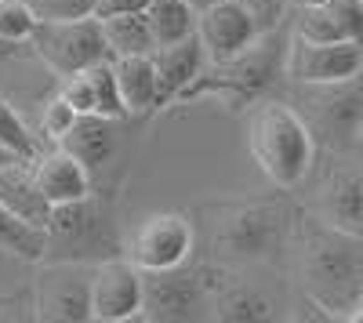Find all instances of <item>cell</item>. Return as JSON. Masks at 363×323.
Returning <instances> with one entry per match:
<instances>
[{"instance_id":"1","label":"cell","mask_w":363,"mask_h":323,"mask_svg":"<svg viewBox=\"0 0 363 323\" xmlns=\"http://www.w3.org/2000/svg\"><path fill=\"white\" fill-rule=\"evenodd\" d=\"M301 215L306 208H298L287 189L255 200L215 203L207 208V261L222 269L280 266V258L294 247Z\"/></svg>"},{"instance_id":"2","label":"cell","mask_w":363,"mask_h":323,"mask_svg":"<svg viewBox=\"0 0 363 323\" xmlns=\"http://www.w3.org/2000/svg\"><path fill=\"white\" fill-rule=\"evenodd\" d=\"M291 251L301 295L330 319H352L363 305V237L306 211Z\"/></svg>"},{"instance_id":"3","label":"cell","mask_w":363,"mask_h":323,"mask_svg":"<svg viewBox=\"0 0 363 323\" xmlns=\"http://www.w3.org/2000/svg\"><path fill=\"white\" fill-rule=\"evenodd\" d=\"M287 51H291V18L277 29L258 33L251 47L225 58V62H207L203 73L174 98V106H186L196 98H215L233 113H244L262 98H272L287 84Z\"/></svg>"},{"instance_id":"4","label":"cell","mask_w":363,"mask_h":323,"mask_svg":"<svg viewBox=\"0 0 363 323\" xmlns=\"http://www.w3.org/2000/svg\"><path fill=\"white\" fill-rule=\"evenodd\" d=\"M247 149L258 171L269 178V186L287 189V193L306 186L320 160V145L313 131L306 128V120L284 95H272L251 106Z\"/></svg>"},{"instance_id":"5","label":"cell","mask_w":363,"mask_h":323,"mask_svg":"<svg viewBox=\"0 0 363 323\" xmlns=\"http://www.w3.org/2000/svg\"><path fill=\"white\" fill-rule=\"evenodd\" d=\"M313 131L320 153L349 157L363 131V69L327 84H284L280 91Z\"/></svg>"},{"instance_id":"6","label":"cell","mask_w":363,"mask_h":323,"mask_svg":"<svg viewBox=\"0 0 363 323\" xmlns=\"http://www.w3.org/2000/svg\"><path fill=\"white\" fill-rule=\"evenodd\" d=\"M113 254H124V237L116 225L113 196L91 189L77 203L51 208L48 222V254L44 258H77V261H106Z\"/></svg>"},{"instance_id":"7","label":"cell","mask_w":363,"mask_h":323,"mask_svg":"<svg viewBox=\"0 0 363 323\" xmlns=\"http://www.w3.org/2000/svg\"><path fill=\"white\" fill-rule=\"evenodd\" d=\"M215 261H182L174 269L145 273V302L142 319L153 323H189L215 319Z\"/></svg>"},{"instance_id":"8","label":"cell","mask_w":363,"mask_h":323,"mask_svg":"<svg viewBox=\"0 0 363 323\" xmlns=\"http://www.w3.org/2000/svg\"><path fill=\"white\" fill-rule=\"evenodd\" d=\"M29 47L37 51L40 62L62 80L84 69H95L99 62L109 58L102 18L84 15V18H66V22H37Z\"/></svg>"},{"instance_id":"9","label":"cell","mask_w":363,"mask_h":323,"mask_svg":"<svg viewBox=\"0 0 363 323\" xmlns=\"http://www.w3.org/2000/svg\"><path fill=\"white\" fill-rule=\"evenodd\" d=\"M95 261L44 258L33 280V316L44 323H87Z\"/></svg>"},{"instance_id":"10","label":"cell","mask_w":363,"mask_h":323,"mask_svg":"<svg viewBox=\"0 0 363 323\" xmlns=\"http://www.w3.org/2000/svg\"><path fill=\"white\" fill-rule=\"evenodd\" d=\"M193 254H196V225L182 211H153L124 237V258H131L142 273L174 269Z\"/></svg>"},{"instance_id":"11","label":"cell","mask_w":363,"mask_h":323,"mask_svg":"<svg viewBox=\"0 0 363 323\" xmlns=\"http://www.w3.org/2000/svg\"><path fill=\"white\" fill-rule=\"evenodd\" d=\"M258 266L247 269H222L215 280V319L229 323H269L287 319L294 302L287 298V287L280 290L277 280H258Z\"/></svg>"},{"instance_id":"12","label":"cell","mask_w":363,"mask_h":323,"mask_svg":"<svg viewBox=\"0 0 363 323\" xmlns=\"http://www.w3.org/2000/svg\"><path fill=\"white\" fill-rule=\"evenodd\" d=\"M313 174H316V167H313ZM306 211L363 237V164H356L352 157H330V164L316 174V186H313Z\"/></svg>"},{"instance_id":"13","label":"cell","mask_w":363,"mask_h":323,"mask_svg":"<svg viewBox=\"0 0 363 323\" xmlns=\"http://www.w3.org/2000/svg\"><path fill=\"white\" fill-rule=\"evenodd\" d=\"M145 273L131 258L113 254L95 266L91 280V319L95 323H131L142 319Z\"/></svg>"},{"instance_id":"14","label":"cell","mask_w":363,"mask_h":323,"mask_svg":"<svg viewBox=\"0 0 363 323\" xmlns=\"http://www.w3.org/2000/svg\"><path fill=\"white\" fill-rule=\"evenodd\" d=\"M359 69H363L359 40H301L291 33V51H287V80L291 84L345 80Z\"/></svg>"},{"instance_id":"15","label":"cell","mask_w":363,"mask_h":323,"mask_svg":"<svg viewBox=\"0 0 363 323\" xmlns=\"http://www.w3.org/2000/svg\"><path fill=\"white\" fill-rule=\"evenodd\" d=\"M258 22L244 0H218L196 11V37L207 51V62H225L258 40Z\"/></svg>"},{"instance_id":"16","label":"cell","mask_w":363,"mask_h":323,"mask_svg":"<svg viewBox=\"0 0 363 323\" xmlns=\"http://www.w3.org/2000/svg\"><path fill=\"white\" fill-rule=\"evenodd\" d=\"M291 33L301 40L363 44V0H320V4L291 8Z\"/></svg>"},{"instance_id":"17","label":"cell","mask_w":363,"mask_h":323,"mask_svg":"<svg viewBox=\"0 0 363 323\" xmlns=\"http://www.w3.org/2000/svg\"><path fill=\"white\" fill-rule=\"evenodd\" d=\"M33 171H37V186L48 196L51 208L77 203L95 189V174L87 171V164H80L69 149H62V145H48V149L33 160Z\"/></svg>"},{"instance_id":"18","label":"cell","mask_w":363,"mask_h":323,"mask_svg":"<svg viewBox=\"0 0 363 323\" xmlns=\"http://www.w3.org/2000/svg\"><path fill=\"white\" fill-rule=\"evenodd\" d=\"M153 66H157V76H160V109H167L203 73L207 51H203L200 37H186V40H178V44L157 47L153 51Z\"/></svg>"},{"instance_id":"19","label":"cell","mask_w":363,"mask_h":323,"mask_svg":"<svg viewBox=\"0 0 363 323\" xmlns=\"http://www.w3.org/2000/svg\"><path fill=\"white\" fill-rule=\"evenodd\" d=\"M116 128H120V120H109V116H99V113H84V116H77V124L58 145L69 149L80 164H87V171L99 178L116 157Z\"/></svg>"},{"instance_id":"20","label":"cell","mask_w":363,"mask_h":323,"mask_svg":"<svg viewBox=\"0 0 363 323\" xmlns=\"http://www.w3.org/2000/svg\"><path fill=\"white\" fill-rule=\"evenodd\" d=\"M0 203H4L8 211H15L18 218L48 229L51 203H48V196L37 186L33 160H11V164L0 167Z\"/></svg>"},{"instance_id":"21","label":"cell","mask_w":363,"mask_h":323,"mask_svg":"<svg viewBox=\"0 0 363 323\" xmlns=\"http://www.w3.org/2000/svg\"><path fill=\"white\" fill-rule=\"evenodd\" d=\"M120 98L128 106V116H145L160 109V76L153 66V55H135V58H113Z\"/></svg>"},{"instance_id":"22","label":"cell","mask_w":363,"mask_h":323,"mask_svg":"<svg viewBox=\"0 0 363 323\" xmlns=\"http://www.w3.org/2000/svg\"><path fill=\"white\" fill-rule=\"evenodd\" d=\"M109 58H135V55H153L157 37L149 26L145 11H116V15H99Z\"/></svg>"},{"instance_id":"23","label":"cell","mask_w":363,"mask_h":323,"mask_svg":"<svg viewBox=\"0 0 363 323\" xmlns=\"http://www.w3.org/2000/svg\"><path fill=\"white\" fill-rule=\"evenodd\" d=\"M145 18L153 26L157 47L196 37V4L193 0H149Z\"/></svg>"},{"instance_id":"24","label":"cell","mask_w":363,"mask_h":323,"mask_svg":"<svg viewBox=\"0 0 363 323\" xmlns=\"http://www.w3.org/2000/svg\"><path fill=\"white\" fill-rule=\"evenodd\" d=\"M0 251H8L22 261H44L48 254V229L18 218L0 203Z\"/></svg>"},{"instance_id":"25","label":"cell","mask_w":363,"mask_h":323,"mask_svg":"<svg viewBox=\"0 0 363 323\" xmlns=\"http://www.w3.org/2000/svg\"><path fill=\"white\" fill-rule=\"evenodd\" d=\"M0 142H4L11 153H18L22 160H37L48 149V145L40 142V135H37V128H29L22 120V113L4 95H0Z\"/></svg>"},{"instance_id":"26","label":"cell","mask_w":363,"mask_h":323,"mask_svg":"<svg viewBox=\"0 0 363 323\" xmlns=\"http://www.w3.org/2000/svg\"><path fill=\"white\" fill-rule=\"evenodd\" d=\"M91 73V87H95V113L99 116H109V120H128V106L120 98V84H116V66L113 58L99 62Z\"/></svg>"},{"instance_id":"27","label":"cell","mask_w":363,"mask_h":323,"mask_svg":"<svg viewBox=\"0 0 363 323\" xmlns=\"http://www.w3.org/2000/svg\"><path fill=\"white\" fill-rule=\"evenodd\" d=\"M77 116H80V113L55 91V95L40 106V120H37V135H40V142H44V145H58V142L69 135V128L77 124Z\"/></svg>"},{"instance_id":"28","label":"cell","mask_w":363,"mask_h":323,"mask_svg":"<svg viewBox=\"0 0 363 323\" xmlns=\"http://www.w3.org/2000/svg\"><path fill=\"white\" fill-rule=\"evenodd\" d=\"M37 22L26 0H0V44H29Z\"/></svg>"},{"instance_id":"29","label":"cell","mask_w":363,"mask_h":323,"mask_svg":"<svg viewBox=\"0 0 363 323\" xmlns=\"http://www.w3.org/2000/svg\"><path fill=\"white\" fill-rule=\"evenodd\" d=\"M26 4L40 22H66V18L99 15V0H26Z\"/></svg>"},{"instance_id":"30","label":"cell","mask_w":363,"mask_h":323,"mask_svg":"<svg viewBox=\"0 0 363 323\" xmlns=\"http://www.w3.org/2000/svg\"><path fill=\"white\" fill-rule=\"evenodd\" d=\"M244 4L251 8L258 29L265 33V29H277L280 22L291 18V0H244Z\"/></svg>"},{"instance_id":"31","label":"cell","mask_w":363,"mask_h":323,"mask_svg":"<svg viewBox=\"0 0 363 323\" xmlns=\"http://www.w3.org/2000/svg\"><path fill=\"white\" fill-rule=\"evenodd\" d=\"M149 0H99V15H116V11H145Z\"/></svg>"},{"instance_id":"32","label":"cell","mask_w":363,"mask_h":323,"mask_svg":"<svg viewBox=\"0 0 363 323\" xmlns=\"http://www.w3.org/2000/svg\"><path fill=\"white\" fill-rule=\"evenodd\" d=\"M11 160H22V157H18V153H11L8 145L0 142V167H4V164H11Z\"/></svg>"},{"instance_id":"33","label":"cell","mask_w":363,"mask_h":323,"mask_svg":"<svg viewBox=\"0 0 363 323\" xmlns=\"http://www.w3.org/2000/svg\"><path fill=\"white\" fill-rule=\"evenodd\" d=\"M349 157H352L356 164H363V131H359V142H356V149H352Z\"/></svg>"},{"instance_id":"34","label":"cell","mask_w":363,"mask_h":323,"mask_svg":"<svg viewBox=\"0 0 363 323\" xmlns=\"http://www.w3.org/2000/svg\"><path fill=\"white\" fill-rule=\"evenodd\" d=\"M306 4H320V0H291V8H306Z\"/></svg>"},{"instance_id":"35","label":"cell","mask_w":363,"mask_h":323,"mask_svg":"<svg viewBox=\"0 0 363 323\" xmlns=\"http://www.w3.org/2000/svg\"><path fill=\"white\" fill-rule=\"evenodd\" d=\"M193 4H196V11H200V8H207V4H218V0H193Z\"/></svg>"},{"instance_id":"36","label":"cell","mask_w":363,"mask_h":323,"mask_svg":"<svg viewBox=\"0 0 363 323\" xmlns=\"http://www.w3.org/2000/svg\"><path fill=\"white\" fill-rule=\"evenodd\" d=\"M4 305H8V298H0V309H4Z\"/></svg>"}]
</instances>
